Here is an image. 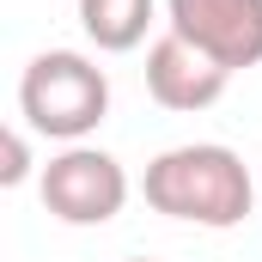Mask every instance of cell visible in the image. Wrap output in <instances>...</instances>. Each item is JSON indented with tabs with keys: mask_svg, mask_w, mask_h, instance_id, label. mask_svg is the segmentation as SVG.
<instances>
[{
	"mask_svg": "<svg viewBox=\"0 0 262 262\" xmlns=\"http://www.w3.org/2000/svg\"><path fill=\"white\" fill-rule=\"evenodd\" d=\"M0 146H6V165H0V183H6V189H18V183L31 177V140H25V128H6V140H0Z\"/></svg>",
	"mask_w": 262,
	"mask_h": 262,
	"instance_id": "cell-7",
	"label": "cell"
},
{
	"mask_svg": "<svg viewBox=\"0 0 262 262\" xmlns=\"http://www.w3.org/2000/svg\"><path fill=\"white\" fill-rule=\"evenodd\" d=\"M128 262H146V256H128Z\"/></svg>",
	"mask_w": 262,
	"mask_h": 262,
	"instance_id": "cell-8",
	"label": "cell"
},
{
	"mask_svg": "<svg viewBox=\"0 0 262 262\" xmlns=\"http://www.w3.org/2000/svg\"><path fill=\"white\" fill-rule=\"evenodd\" d=\"M152 18H159V0H79V31L104 55L140 49L146 31H152Z\"/></svg>",
	"mask_w": 262,
	"mask_h": 262,
	"instance_id": "cell-6",
	"label": "cell"
},
{
	"mask_svg": "<svg viewBox=\"0 0 262 262\" xmlns=\"http://www.w3.org/2000/svg\"><path fill=\"white\" fill-rule=\"evenodd\" d=\"M37 189H43V207L61 226H110L128 207V171H122L116 152L79 140V146H61L43 165Z\"/></svg>",
	"mask_w": 262,
	"mask_h": 262,
	"instance_id": "cell-3",
	"label": "cell"
},
{
	"mask_svg": "<svg viewBox=\"0 0 262 262\" xmlns=\"http://www.w3.org/2000/svg\"><path fill=\"white\" fill-rule=\"evenodd\" d=\"M165 31L207 49L220 67H262V0H165Z\"/></svg>",
	"mask_w": 262,
	"mask_h": 262,
	"instance_id": "cell-4",
	"label": "cell"
},
{
	"mask_svg": "<svg viewBox=\"0 0 262 262\" xmlns=\"http://www.w3.org/2000/svg\"><path fill=\"white\" fill-rule=\"evenodd\" d=\"M18 116L43 140L79 146L110 116V73L79 49H43L18 79Z\"/></svg>",
	"mask_w": 262,
	"mask_h": 262,
	"instance_id": "cell-2",
	"label": "cell"
},
{
	"mask_svg": "<svg viewBox=\"0 0 262 262\" xmlns=\"http://www.w3.org/2000/svg\"><path fill=\"white\" fill-rule=\"evenodd\" d=\"M232 85V67H220L207 49L183 43L177 31H165L152 49H146V92L159 110H177V116H195L207 104H220Z\"/></svg>",
	"mask_w": 262,
	"mask_h": 262,
	"instance_id": "cell-5",
	"label": "cell"
},
{
	"mask_svg": "<svg viewBox=\"0 0 262 262\" xmlns=\"http://www.w3.org/2000/svg\"><path fill=\"white\" fill-rule=\"evenodd\" d=\"M140 195L165 220H183V226H201V232H232L256 207V177L232 146L189 140V146H171L146 165Z\"/></svg>",
	"mask_w": 262,
	"mask_h": 262,
	"instance_id": "cell-1",
	"label": "cell"
}]
</instances>
